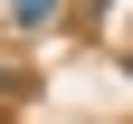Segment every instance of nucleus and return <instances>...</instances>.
<instances>
[{
	"label": "nucleus",
	"instance_id": "f257e3e1",
	"mask_svg": "<svg viewBox=\"0 0 133 124\" xmlns=\"http://www.w3.org/2000/svg\"><path fill=\"white\" fill-rule=\"evenodd\" d=\"M0 19H10V29H48V19H57V0H0Z\"/></svg>",
	"mask_w": 133,
	"mask_h": 124
}]
</instances>
